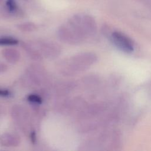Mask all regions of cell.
I'll list each match as a JSON object with an SVG mask.
<instances>
[{"mask_svg":"<svg viewBox=\"0 0 151 151\" xmlns=\"http://www.w3.org/2000/svg\"><path fill=\"white\" fill-rule=\"evenodd\" d=\"M96 60V55L91 52L78 53L64 61L60 71L66 76L75 75L86 70L95 62Z\"/></svg>","mask_w":151,"mask_h":151,"instance_id":"obj_1","label":"cell"},{"mask_svg":"<svg viewBox=\"0 0 151 151\" xmlns=\"http://www.w3.org/2000/svg\"><path fill=\"white\" fill-rule=\"evenodd\" d=\"M57 35L60 41L70 45H78L83 41V38L68 24L58 28Z\"/></svg>","mask_w":151,"mask_h":151,"instance_id":"obj_2","label":"cell"},{"mask_svg":"<svg viewBox=\"0 0 151 151\" xmlns=\"http://www.w3.org/2000/svg\"><path fill=\"white\" fill-rule=\"evenodd\" d=\"M36 46L43 57L50 59L57 58L60 55L61 50L60 46L55 42L42 40L36 43Z\"/></svg>","mask_w":151,"mask_h":151,"instance_id":"obj_3","label":"cell"},{"mask_svg":"<svg viewBox=\"0 0 151 151\" xmlns=\"http://www.w3.org/2000/svg\"><path fill=\"white\" fill-rule=\"evenodd\" d=\"M111 40L118 48L125 52L130 53L134 50V44L131 39L120 32H113L111 35Z\"/></svg>","mask_w":151,"mask_h":151,"instance_id":"obj_4","label":"cell"},{"mask_svg":"<svg viewBox=\"0 0 151 151\" xmlns=\"http://www.w3.org/2000/svg\"><path fill=\"white\" fill-rule=\"evenodd\" d=\"M21 46L25 53L32 60L36 61H40L42 60L43 56L36 46V45H34L32 44H30L27 42H23L21 44Z\"/></svg>","mask_w":151,"mask_h":151,"instance_id":"obj_5","label":"cell"},{"mask_svg":"<svg viewBox=\"0 0 151 151\" xmlns=\"http://www.w3.org/2000/svg\"><path fill=\"white\" fill-rule=\"evenodd\" d=\"M20 143L19 137L13 133H5L0 136V145L4 147H17Z\"/></svg>","mask_w":151,"mask_h":151,"instance_id":"obj_6","label":"cell"},{"mask_svg":"<svg viewBox=\"0 0 151 151\" xmlns=\"http://www.w3.org/2000/svg\"><path fill=\"white\" fill-rule=\"evenodd\" d=\"M1 54L4 59L11 64L17 63L20 59V52L13 48H6L2 50Z\"/></svg>","mask_w":151,"mask_h":151,"instance_id":"obj_7","label":"cell"},{"mask_svg":"<svg viewBox=\"0 0 151 151\" xmlns=\"http://www.w3.org/2000/svg\"><path fill=\"white\" fill-rule=\"evenodd\" d=\"M18 28L22 32H30L34 31L36 29L37 27L32 22H25L18 25Z\"/></svg>","mask_w":151,"mask_h":151,"instance_id":"obj_8","label":"cell"},{"mask_svg":"<svg viewBox=\"0 0 151 151\" xmlns=\"http://www.w3.org/2000/svg\"><path fill=\"white\" fill-rule=\"evenodd\" d=\"M18 40L13 37H0V46L15 45L18 44Z\"/></svg>","mask_w":151,"mask_h":151,"instance_id":"obj_9","label":"cell"},{"mask_svg":"<svg viewBox=\"0 0 151 151\" xmlns=\"http://www.w3.org/2000/svg\"><path fill=\"white\" fill-rule=\"evenodd\" d=\"M6 7L8 12H14L17 10V4L14 0H8L6 3Z\"/></svg>","mask_w":151,"mask_h":151,"instance_id":"obj_10","label":"cell"},{"mask_svg":"<svg viewBox=\"0 0 151 151\" xmlns=\"http://www.w3.org/2000/svg\"><path fill=\"white\" fill-rule=\"evenodd\" d=\"M27 99L29 101L34 104H41L42 103V99L39 96L34 94H29L27 97Z\"/></svg>","mask_w":151,"mask_h":151,"instance_id":"obj_11","label":"cell"},{"mask_svg":"<svg viewBox=\"0 0 151 151\" xmlns=\"http://www.w3.org/2000/svg\"><path fill=\"white\" fill-rule=\"evenodd\" d=\"M10 95V92L6 89L0 88V96L1 97H8Z\"/></svg>","mask_w":151,"mask_h":151,"instance_id":"obj_12","label":"cell"},{"mask_svg":"<svg viewBox=\"0 0 151 151\" xmlns=\"http://www.w3.org/2000/svg\"><path fill=\"white\" fill-rule=\"evenodd\" d=\"M8 70V66L4 63L0 62V73L5 72Z\"/></svg>","mask_w":151,"mask_h":151,"instance_id":"obj_13","label":"cell"}]
</instances>
